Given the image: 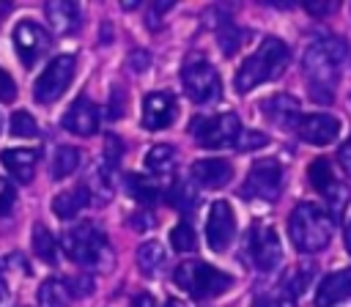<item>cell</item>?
I'll return each instance as SVG.
<instances>
[{"mask_svg": "<svg viewBox=\"0 0 351 307\" xmlns=\"http://www.w3.org/2000/svg\"><path fill=\"white\" fill-rule=\"evenodd\" d=\"M348 63V47L335 36H318L307 44L302 55V71L310 85V96L321 104L335 99V88Z\"/></svg>", "mask_w": 351, "mask_h": 307, "instance_id": "1", "label": "cell"}, {"mask_svg": "<svg viewBox=\"0 0 351 307\" xmlns=\"http://www.w3.org/2000/svg\"><path fill=\"white\" fill-rule=\"evenodd\" d=\"M288 66V47L280 38H263L258 44V49L239 66L236 77H233V88L239 93H250L252 88H258L261 82H269L274 77H280Z\"/></svg>", "mask_w": 351, "mask_h": 307, "instance_id": "2", "label": "cell"}, {"mask_svg": "<svg viewBox=\"0 0 351 307\" xmlns=\"http://www.w3.org/2000/svg\"><path fill=\"white\" fill-rule=\"evenodd\" d=\"M60 247L80 266L112 269L115 255H112V249L107 244V236L96 225H90V222H77V225L66 228L63 236H60Z\"/></svg>", "mask_w": 351, "mask_h": 307, "instance_id": "3", "label": "cell"}, {"mask_svg": "<svg viewBox=\"0 0 351 307\" xmlns=\"http://www.w3.org/2000/svg\"><path fill=\"white\" fill-rule=\"evenodd\" d=\"M288 236L299 252H321L332 238V217L315 203H299L288 217Z\"/></svg>", "mask_w": 351, "mask_h": 307, "instance_id": "4", "label": "cell"}, {"mask_svg": "<svg viewBox=\"0 0 351 307\" xmlns=\"http://www.w3.org/2000/svg\"><path fill=\"white\" fill-rule=\"evenodd\" d=\"M173 277H176V285L197 302L214 299L233 285V277L228 271H219L206 260H184L176 266Z\"/></svg>", "mask_w": 351, "mask_h": 307, "instance_id": "5", "label": "cell"}, {"mask_svg": "<svg viewBox=\"0 0 351 307\" xmlns=\"http://www.w3.org/2000/svg\"><path fill=\"white\" fill-rule=\"evenodd\" d=\"M181 82H184L186 96L195 104H211L222 96V79H219L217 69L211 66V60H206L203 55H189L184 60Z\"/></svg>", "mask_w": 351, "mask_h": 307, "instance_id": "6", "label": "cell"}, {"mask_svg": "<svg viewBox=\"0 0 351 307\" xmlns=\"http://www.w3.org/2000/svg\"><path fill=\"white\" fill-rule=\"evenodd\" d=\"M189 132H192V137H195L203 148L219 151V148H228V145L236 143V137H239V132H241V121H239L233 112L197 115V118H192Z\"/></svg>", "mask_w": 351, "mask_h": 307, "instance_id": "7", "label": "cell"}, {"mask_svg": "<svg viewBox=\"0 0 351 307\" xmlns=\"http://www.w3.org/2000/svg\"><path fill=\"white\" fill-rule=\"evenodd\" d=\"M74 69H77L74 55H58V58H52V60L44 66V71L36 77V82H33V99H36L38 104H52V101H58V99L66 93V88L71 85Z\"/></svg>", "mask_w": 351, "mask_h": 307, "instance_id": "8", "label": "cell"}, {"mask_svg": "<svg viewBox=\"0 0 351 307\" xmlns=\"http://www.w3.org/2000/svg\"><path fill=\"white\" fill-rule=\"evenodd\" d=\"M280 192H282V167L274 159H258L247 173L241 197L274 203L280 197Z\"/></svg>", "mask_w": 351, "mask_h": 307, "instance_id": "9", "label": "cell"}, {"mask_svg": "<svg viewBox=\"0 0 351 307\" xmlns=\"http://www.w3.org/2000/svg\"><path fill=\"white\" fill-rule=\"evenodd\" d=\"M247 241H250L247 244L250 247V260H252V266L258 271L269 274L282 263V244H280L277 230L269 222H255L250 228Z\"/></svg>", "mask_w": 351, "mask_h": 307, "instance_id": "10", "label": "cell"}, {"mask_svg": "<svg viewBox=\"0 0 351 307\" xmlns=\"http://www.w3.org/2000/svg\"><path fill=\"white\" fill-rule=\"evenodd\" d=\"M236 236V217H233V208L230 203L225 200H217L211 208H208V219H206V241L214 252H222L230 247Z\"/></svg>", "mask_w": 351, "mask_h": 307, "instance_id": "11", "label": "cell"}, {"mask_svg": "<svg viewBox=\"0 0 351 307\" xmlns=\"http://www.w3.org/2000/svg\"><path fill=\"white\" fill-rule=\"evenodd\" d=\"M14 47L22 58L25 66H33L47 49H49V33L33 22V19H22L16 27H14Z\"/></svg>", "mask_w": 351, "mask_h": 307, "instance_id": "12", "label": "cell"}, {"mask_svg": "<svg viewBox=\"0 0 351 307\" xmlns=\"http://www.w3.org/2000/svg\"><path fill=\"white\" fill-rule=\"evenodd\" d=\"M176 115H178V101L173 93L154 90L143 99V126L145 129H151V132L167 129V126H173Z\"/></svg>", "mask_w": 351, "mask_h": 307, "instance_id": "13", "label": "cell"}, {"mask_svg": "<svg viewBox=\"0 0 351 307\" xmlns=\"http://www.w3.org/2000/svg\"><path fill=\"white\" fill-rule=\"evenodd\" d=\"M261 112H263V118L269 123H274L282 132L299 129V121H302V107H299V101L291 93L269 96L266 101H261Z\"/></svg>", "mask_w": 351, "mask_h": 307, "instance_id": "14", "label": "cell"}, {"mask_svg": "<svg viewBox=\"0 0 351 307\" xmlns=\"http://www.w3.org/2000/svg\"><path fill=\"white\" fill-rule=\"evenodd\" d=\"M299 137L307 143V145H329L337 140L340 134V121L329 112H313V115H302L299 121Z\"/></svg>", "mask_w": 351, "mask_h": 307, "instance_id": "15", "label": "cell"}, {"mask_svg": "<svg viewBox=\"0 0 351 307\" xmlns=\"http://www.w3.org/2000/svg\"><path fill=\"white\" fill-rule=\"evenodd\" d=\"M63 129L71 132V134H80V137L96 134L99 132V107L85 96L74 99L71 107L63 115Z\"/></svg>", "mask_w": 351, "mask_h": 307, "instance_id": "16", "label": "cell"}, {"mask_svg": "<svg viewBox=\"0 0 351 307\" xmlns=\"http://www.w3.org/2000/svg\"><path fill=\"white\" fill-rule=\"evenodd\" d=\"M189 175L195 184H200L206 189H219L233 178V167L228 159L208 156V159H195L189 167Z\"/></svg>", "mask_w": 351, "mask_h": 307, "instance_id": "17", "label": "cell"}, {"mask_svg": "<svg viewBox=\"0 0 351 307\" xmlns=\"http://www.w3.org/2000/svg\"><path fill=\"white\" fill-rule=\"evenodd\" d=\"M351 296V269H340L332 271L321 280L318 291H315V304L318 307H335L340 302H346Z\"/></svg>", "mask_w": 351, "mask_h": 307, "instance_id": "18", "label": "cell"}, {"mask_svg": "<svg viewBox=\"0 0 351 307\" xmlns=\"http://www.w3.org/2000/svg\"><path fill=\"white\" fill-rule=\"evenodd\" d=\"M44 14H47L49 27L58 36H69V33H74L80 27V8L71 0H49L44 5Z\"/></svg>", "mask_w": 351, "mask_h": 307, "instance_id": "19", "label": "cell"}, {"mask_svg": "<svg viewBox=\"0 0 351 307\" xmlns=\"http://www.w3.org/2000/svg\"><path fill=\"white\" fill-rule=\"evenodd\" d=\"M0 162L11 173V178H16L19 184H27L36 173V151L30 148H5L0 151Z\"/></svg>", "mask_w": 351, "mask_h": 307, "instance_id": "20", "label": "cell"}, {"mask_svg": "<svg viewBox=\"0 0 351 307\" xmlns=\"http://www.w3.org/2000/svg\"><path fill=\"white\" fill-rule=\"evenodd\" d=\"M112 170H115V167H110V164L101 159V162H96V164L90 167V175H88V181H85L88 197H90L93 203H99V206H104V203L112 200Z\"/></svg>", "mask_w": 351, "mask_h": 307, "instance_id": "21", "label": "cell"}, {"mask_svg": "<svg viewBox=\"0 0 351 307\" xmlns=\"http://www.w3.org/2000/svg\"><path fill=\"white\" fill-rule=\"evenodd\" d=\"M88 203H90L88 189L85 186H74V189H66V192H60V195L52 197V211L60 219H74Z\"/></svg>", "mask_w": 351, "mask_h": 307, "instance_id": "22", "label": "cell"}, {"mask_svg": "<svg viewBox=\"0 0 351 307\" xmlns=\"http://www.w3.org/2000/svg\"><path fill=\"white\" fill-rule=\"evenodd\" d=\"M137 266L145 277H156L167 269V252L159 241H143L137 249Z\"/></svg>", "mask_w": 351, "mask_h": 307, "instance_id": "23", "label": "cell"}, {"mask_svg": "<svg viewBox=\"0 0 351 307\" xmlns=\"http://www.w3.org/2000/svg\"><path fill=\"white\" fill-rule=\"evenodd\" d=\"M145 167H148L154 175H167V173H173V167H176V148L167 145V143L151 145V148L145 151Z\"/></svg>", "mask_w": 351, "mask_h": 307, "instance_id": "24", "label": "cell"}, {"mask_svg": "<svg viewBox=\"0 0 351 307\" xmlns=\"http://www.w3.org/2000/svg\"><path fill=\"white\" fill-rule=\"evenodd\" d=\"M126 192H129L137 203H143V206H151V203L159 200V186H156V181L148 178V175H140V173H129V175H126Z\"/></svg>", "mask_w": 351, "mask_h": 307, "instance_id": "25", "label": "cell"}, {"mask_svg": "<svg viewBox=\"0 0 351 307\" xmlns=\"http://www.w3.org/2000/svg\"><path fill=\"white\" fill-rule=\"evenodd\" d=\"M69 302H71V293L63 280L49 277L38 285V307H69Z\"/></svg>", "mask_w": 351, "mask_h": 307, "instance_id": "26", "label": "cell"}, {"mask_svg": "<svg viewBox=\"0 0 351 307\" xmlns=\"http://www.w3.org/2000/svg\"><path fill=\"white\" fill-rule=\"evenodd\" d=\"M77 167H80V151H77L74 145H60V148H55V154H52V164H49L52 178L60 181V178L71 175Z\"/></svg>", "mask_w": 351, "mask_h": 307, "instance_id": "27", "label": "cell"}, {"mask_svg": "<svg viewBox=\"0 0 351 307\" xmlns=\"http://www.w3.org/2000/svg\"><path fill=\"white\" fill-rule=\"evenodd\" d=\"M30 241H33L36 258H41L44 263H55V260H58V241H55V236H52L44 225H33Z\"/></svg>", "mask_w": 351, "mask_h": 307, "instance_id": "28", "label": "cell"}, {"mask_svg": "<svg viewBox=\"0 0 351 307\" xmlns=\"http://www.w3.org/2000/svg\"><path fill=\"white\" fill-rule=\"evenodd\" d=\"M192 184H195V181H176V184L170 186V192H167L170 206L178 208L181 214H189V211L197 206V192H195Z\"/></svg>", "mask_w": 351, "mask_h": 307, "instance_id": "29", "label": "cell"}, {"mask_svg": "<svg viewBox=\"0 0 351 307\" xmlns=\"http://www.w3.org/2000/svg\"><path fill=\"white\" fill-rule=\"evenodd\" d=\"M307 181H310L313 189L321 192V195H326V192L337 184V178H335V173H332V164H329L326 159H315V162L307 167Z\"/></svg>", "mask_w": 351, "mask_h": 307, "instance_id": "30", "label": "cell"}, {"mask_svg": "<svg viewBox=\"0 0 351 307\" xmlns=\"http://www.w3.org/2000/svg\"><path fill=\"white\" fill-rule=\"evenodd\" d=\"M8 132H11L14 137H36V134H38V123H36V118H33L30 112L16 110V112L11 115V121H8Z\"/></svg>", "mask_w": 351, "mask_h": 307, "instance_id": "31", "label": "cell"}, {"mask_svg": "<svg viewBox=\"0 0 351 307\" xmlns=\"http://www.w3.org/2000/svg\"><path fill=\"white\" fill-rule=\"evenodd\" d=\"M217 38H219V44H222V52H225V55H233V52L241 47L244 33H241L230 19H225V22L217 27Z\"/></svg>", "mask_w": 351, "mask_h": 307, "instance_id": "32", "label": "cell"}, {"mask_svg": "<svg viewBox=\"0 0 351 307\" xmlns=\"http://www.w3.org/2000/svg\"><path fill=\"white\" fill-rule=\"evenodd\" d=\"M170 244L176 252H192L197 247V236L195 230L186 225V222H178L173 230H170Z\"/></svg>", "mask_w": 351, "mask_h": 307, "instance_id": "33", "label": "cell"}, {"mask_svg": "<svg viewBox=\"0 0 351 307\" xmlns=\"http://www.w3.org/2000/svg\"><path fill=\"white\" fill-rule=\"evenodd\" d=\"M252 307H296V302H293V293L280 282V288H277V291L258 296V299L252 302Z\"/></svg>", "mask_w": 351, "mask_h": 307, "instance_id": "34", "label": "cell"}, {"mask_svg": "<svg viewBox=\"0 0 351 307\" xmlns=\"http://www.w3.org/2000/svg\"><path fill=\"white\" fill-rule=\"evenodd\" d=\"M269 143V137L263 132H255V129H241L239 137H236V148L239 151H255V148H263Z\"/></svg>", "mask_w": 351, "mask_h": 307, "instance_id": "35", "label": "cell"}, {"mask_svg": "<svg viewBox=\"0 0 351 307\" xmlns=\"http://www.w3.org/2000/svg\"><path fill=\"white\" fill-rule=\"evenodd\" d=\"M14 200H16V192H14L11 181L0 175V217H3V214H8V211L14 208Z\"/></svg>", "mask_w": 351, "mask_h": 307, "instance_id": "36", "label": "cell"}, {"mask_svg": "<svg viewBox=\"0 0 351 307\" xmlns=\"http://www.w3.org/2000/svg\"><path fill=\"white\" fill-rule=\"evenodd\" d=\"M66 288H69L71 296H88V293L93 291V280L85 277V274H77V277H71V280L66 282Z\"/></svg>", "mask_w": 351, "mask_h": 307, "instance_id": "37", "label": "cell"}, {"mask_svg": "<svg viewBox=\"0 0 351 307\" xmlns=\"http://www.w3.org/2000/svg\"><path fill=\"white\" fill-rule=\"evenodd\" d=\"M14 99H16V82L5 69H0V101H14Z\"/></svg>", "mask_w": 351, "mask_h": 307, "instance_id": "38", "label": "cell"}, {"mask_svg": "<svg viewBox=\"0 0 351 307\" xmlns=\"http://www.w3.org/2000/svg\"><path fill=\"white\" fill-rule=\"evenodd\" d=\"M104 148H107V156H104V162L110 164V167H115L118 164V159H121V143H118V137H107V143H104Z\"/></svg>", "mask_w": 351, "mask_h": 307, "instance_id": "39", "label": "cell"}, {"mask_svg": "<svg viewBox=\"0 0 351 307\" xmlns=\"http://www.w3.org/2000/svg\"><path fill=\"white\" fill-rule=\"evenodd\" d=\"M148 63H151V58H148V52H143V49H134V52L129 55V69H134V71H145Z\"/></svg>", "mask_w": 351, "mask_h": 307, "instance_id": "40", "label": "cell"}, {"mask_svg": "<svg viewBox=\"0 0 351 307\" xmlns=\"http://www.w3.org/2000/svg\"><path fill=\"white\" fill-rule=\"evenodd\" d=\"M337 159H340V167H343V173L351 178V140H346V143L340 145V151H337Z\"/></svg>", "mask_w": 351, "mask_h": 307, "instance_id": "41", "label": "cell"}, {"mask_svg": "<svg viewBox=\"0 0 351 307\" xmlns=\"http://www.w3.org/2000/svg\"><path fill=\"white\" fill-rule=\"evenodd\" d=\"M304 11H310V14H315V16H324V14H329V11H335V3H329V0H324V3H304Z\"/></svg>", "mask_w": 351, "mask_h": 307, "instance_id": "42", "label": "cell"}, {"mask_svg": "<svg viewBox=\"0 0 351 307\" xmlns=\"http://www.w3.org/2000/svg\"><path fill=\"white\" fill-rule=\"evenodd\" d=\"M170 5H173V3H156V5L148 11V27H156V25H159V14H165Z\"/></svg>", "mask_w": 351, "mask_h": 307, "instance_id": "43", "label": "cell"}, {"mask_svg": "<svg viewBox=\"0 0 351 307\" xmlns=\"http://www.w3.org/2000/svg\"><path fill=\"white\" fill-rule=\"evenodd\" d=\"M129 225H132L134 230H145V228H154V217H148V214H134V217L129 219Z\"/></svg>", "mask_w": 351, "mask_h": 307, "instance_id": "44", "label": "cell"}, {"mask_svg": "<svg viewBox=\"0 0 351 307\" xmlns=\"http://www.w3.org/2000/svg\"><path fill=\"white\" fill-rule=\"evenodd\" d=\"M132 307H156V302H154V296H148V293H140V296L132 302Z\"/></svg>", "mask_w": 351, "mask_h": 307, "instance_id": "45", "label": "cell"}, {"mask_svg": "<svg viewBox=\"0 0 351 307\" xmlns=\"http://www.w3.org/2000/svg\"><path fill=\"white\" fill-rule=\"evenodd\" d=\"M346 249H348V255H351V219H348V225H346Z\"/></svg>", "mask_w": 351, "mask_h": 307, "instance_id": "46", "label": "cell"}, {"mask_svg": "<svg viewBox=\"0 0 351 307\" xmlns=\"http://www.w3.org/2000/svg\"><path fill=\"white\" fill-rule=\"evenodd\" d=\"M165 307H186V304H184V302H176V299H170Z\"/></svg>", "mask_w": 351, "mask_h": 307, "instance_id": "47", "label": "cell"}, {"mask_svg": "<svg viewBox=\"0 0 351 307\" xmlns=\"http://www.w3.org/2000/svg\"><path fill=\"white\" fill-rule=\"evenodd\" d=\"M3 299H5V282L0 280V302H3Z\"/></svg>", "mask_w": 351, "mask_h": 307, "instance_id": "48", "label": "cell"}, {"mask_svg": "<svg viewBox=\"0 0 351 307\" xmlns=\"http://www.w3.org/2000/svg\"><path fill=\"white\" fill-rule=\"evenodd\" d=\"M8 8H11V5H0V14H3V11H8Z\"/></svg>", "mask_w": 351, "mask_h": 307, "instance_id": "49", "label": "cell"}]
</instances>
